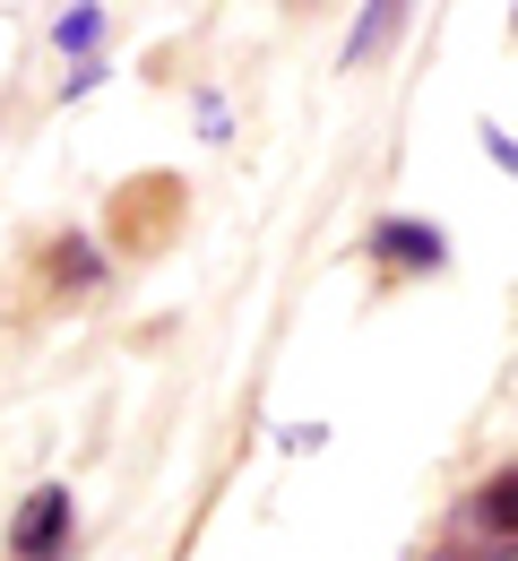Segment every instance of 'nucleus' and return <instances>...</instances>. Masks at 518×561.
<instances>
[{
    "instance_id": "1",
    "label": "nucleus",
    "mask_w": 518,
    "mask_h": 561,
    "mask_svg": "<svg viewBox=\"0 0 518 561\" xmlns=\"http://www.w3.org/2000/svg\"><path fill=\"white\" fill-rule=\"evenodd\" d=\"M61 545H70V492L61 484L26 492L18 527H9V561H61Z\"/></svg>"
},
{
    "instance_id": "2",
    "label": "nucleus",
    "mask_w": 518,
    "mask_h": 561,
    "mask_svg": "<svg viewBox=\"0 0 518 561\" xmlns=\"http://www.w3.org/2000/svg\"><path fill=\"white\" fill-rule=\"evenodd\" d=\"M475 518H484L502 545H518V467H510V476H493V484L475 492Z\"/></svg>"
},
{
    "instance_id": "3",
    "label": "nucleus",
    "mask_w": 518,
    "mask_h": 561,
    "mask_svg": "<svg viewBox=\"0 0 518 561\" xmlns=\"http://www.w3.org/2000/svg\"><path fill=\"white\" fill-rule=\"evenodd\" d=\"M380 251H389V260H441V242H433V233H406V225H389Z\"/></svg>"
},
{
    "instance_id": "4",
    "label": "nucleus",
    "mask_w": 518,
    "mask_h": 561,
    "mask_svg": "<svg viewBox=\"0 0 518 561\" xmlns=\"http://www.w3.org/2000/svg\"><path fill=\"white\" fill-rule=\"evenodd\" d=\"M95 26H104V9H70L53 35H61V53H70V44H95Z\"/></svg>"
},
{
    "instance_id": "5",
    "label": "nucleus",
    "mask_w": 518,
    "mask_h": 561,
    "mask_svg": "<svg viewBox=\"0 0 518 561\" xmlns=\"http://www.w3.org/2000/svg\"><path fill=\"white\" fill-rule=\"evenodd\" d=\"M441 561H518V545H484V553H441Z\"/></svg>"
}]
</instances>
